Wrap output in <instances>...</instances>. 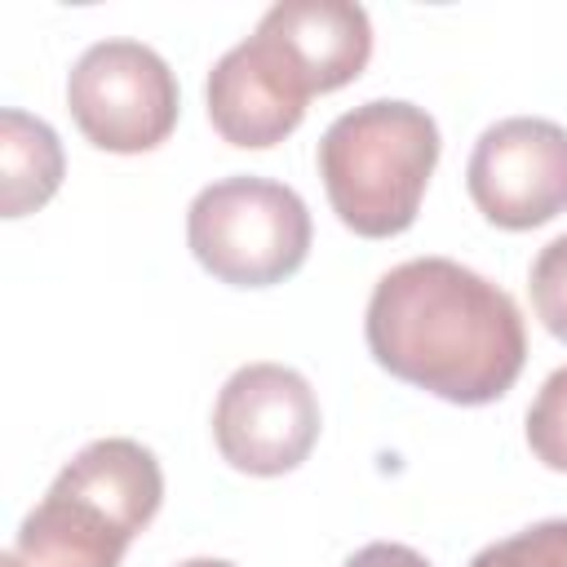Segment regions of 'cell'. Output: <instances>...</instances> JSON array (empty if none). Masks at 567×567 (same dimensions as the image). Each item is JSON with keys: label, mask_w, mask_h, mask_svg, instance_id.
Wrapping results in <instances>:
<instances>
[{"label": "cell", "mask_w": 567, "mask_h": 567, "mask_svg": "<svg viewBox=\"0 0 567 567\" xmlns=\"http://www.w3.org/2000/svg\"><path fill=\"white\" fill-rule=\"evenodd\" d=\"M372 359L461 408L496 403L527 363L518 301L452 257H412L390 266L363 315Z\"/></svg>", "instance_id": "cell-1"}, {"label": "cell", "mask_w": 567, "mask_h": 567, "mask_svg": "<svg viewBox=\"0 0 567 567\" xmlns=\"http://www.w3.org/2000/svg\"><path fill=\"white\" fill-rule=\"evenodd\" d=\"M164 474L137 439H93L80 447L22 518L18 567H120L128 540L151 527Z\"/></svg>", "instance_id": "cell-2"}, {"label": "cell", "mask_w": 567, "mask_h": 567, "mask_svg": "<svg viewBox=\"0 0 567 567\" xmlns=\"http://www.w3.org/2000/svg\"><path fill=\"white\" fill-rule=\"evenodd\" d=\"M439 124L403 97H372L341 111L319 137V177L332 213L363 239L403 235L439 164Z\"/></svg>", "instance_id": "cell-3"}, {"label": "cell", "mask_w": 567, "mask_h": 567, "mask_svg": "<svg viewBox=\"0 0 567 567\" xmlns=\"http://www.w3.org/2000/svg\"><path fill=\"white\" fill-rule=\"evenodd\" d=\"M186 244L195 261L230 288H270L306 266L310 208L270 177L208 182L186 208Z\"/></svg>", "instance_id": "cell-4"}, {"label": "cell", "mask_w": 567, "mask_h": 567, "mask_svg": "<svg viewBox=\"0 0 567 567\" xmlns=\"http://www.w3.org/2000/svg\"><path fill=\"white\" fill-rule=\"evenodd\" d=\"M66 106L97 151L142 155L177 124V75L142 40H97L66 75Z\"/></svg>", "instance_id": "cell-5"}, {"label": "cell", "mask_w": 567, "mask_h": 567, "mask_svg": "<svg viewBox=\"0 0 567 567\" xmlns=\"http://www.w3.org/2000/svg\"><path fill=\"white\" fill-rule=\"evenodd\" d=\"M319 439V399L288 363H244L213 403V443L239 474L275 478L297 470Z\"/></svg>", "instance_id": "cell-6"}, {"label": "cell", "mask_w": 567, "mask_h": 567, "mask_svg": "<svg viewBox=\"0 0 567 567\" xmlns=\"http://www.w3.org/2000/svg\"><path fill=\"white\" fill-rule=\"evenodd\" d=\"M465 186L501 230H532L567 213V128L540 115H509L478 133Z\"/></svg>", "instance_id": "cell-7"}, {"label": "cell", "mask_w": 567, "mask_h": 567, "mask_svg": "<svg viewBox=\"0 0 567 567\" xmlns=\"http://www.w3.org/2000/svg\"><path fill=\"white\" fill-rule=\"evenodd\" d=\"M204 97L221 142L244 151H266L306 120L310 89L297 75V66L284 58V49L270 35L252 31L213 62Z\"/></svg>", "instance_id": "cell-8"}, {"label": "cell", "mask_w": 567, "mask_h": 567, "mask_svg": "<svg viewBox=\"0 0 567 567\" xmlns=\"http://www.w3.org/2000/svg\"><path fill=\"white\" fill-rule=\"evenodd\" d=\"M257 31L284 49L310 97L359 80L372 58V22L354 0H279L261 13Z\"/></svg>", "instance_id": "cell-9"}, {"label": "cell", "mask_w": 567, "mask_h": 567, "mask_svg": "<svg viewBox=\"0 0 567 567\" xmlns=\"http://www.w3.org/2000/svg\"><path fill=\"white\" fill-rule=\"evenodd\" d=\"M62 142L58 133L9 106L0 111V208L4 217H27L53 199L62 186Z\"/></svg>", "instance_id": "cell-10"}, {"label": "cell", "mask_w": 567, "mask_h": 567, "mask_svg": "<svg viewBox=\"0 0 567 567\" xmlns=\"http://www.w3.org/2000/svg\"><path fill=\"white\" fill-rule=\"evenodd\" d=\"M470 567H567V518H545L492 540L470 558Z\"/></svg>", "instance_id": "cell-11"}, {"label": "cell", "mask_w": 567, "mask_h": 567, "mask_svg": "<svg viewBox=\"0 0 567 567\" xmlns=\"http://www.w3.org/2000/svg\"><path fill=\"white\" fill-rule=\"evenodd\" d=\"M527 447L545 470L567 474V368L549 372L527 408Z\"/></svg>", "instance_id": "cell-12"}, {"label": "cell", "mask_w": 567, "mask_h": 567, "mask_svg": "<svg viewBox=\"0 0 567 567\" xmlns=\"http://www.w3.org/2000/svg\"><path fill=\"white\" fill-rule=\"evenodd\" d=\"M527 292H532V310L545 323L549 337L567 341V235L549 239L527 275Z\"/></svg>", "instance_id": "cell-13"}, {"label": "cell", "mask_w": 567, "mask_h": 567, "mask_svg": "<svg viewBox=\"0 0 567 567\" xmlns=\"http://www.w3.org/2000/svg\"><path fill=\"white\" fill-rule=\"evenodd\" d=\"M346 567H430V558L416 554L412 545H399V540H372V545L354 549L346 558Z\"/></svg>", "instance_id": "cell-14"}, {"label": "cell", "mask_w": 567, "mask_h": 567, "mask_svg": "<svg viewBox=\"0 0 567 567\" xmlns=\"http://www.w3.org/2000/svg\"><path fill=\"white\" fill-rule=\"evenodd\" d=\"M177 567H235V563H226V558H186Z\"/></svg>", "instance_id": "cell-15"}]
</instances>
